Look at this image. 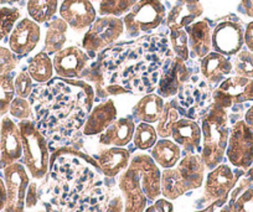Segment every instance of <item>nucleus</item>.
<instances>
[{"instance_id": "nucleus-52", "label": "nucleus", "mask_w": 253, "mask_h": 212, "mask_svg": "<svg viewBox=\"0 0 253 212\" xmlns=\"http://www.w3.org/2000/svg\"><path fill=\"white\" fill-rule=\"evenodd\" d=\"M245 122L251 127V129L253 130V104L247 109V112H246Z\"/></svg>"}, {"instance_id": "nucleus-56", "label": "nucleus", "mask_w": 253, "mask_h": 212, "mask_svg": "<svg viewBox=\"0 0 253 212\" xmlns=\"http://www.w3.org/2000/svg\"><path fill=\"white\" fill-rule=\"evenodd\" d=\"M61 1H62V0H61Z\"/></svg>"}, {"instance_id": "nucleus-26", "label": "nucleus", "mask_w": 253, "mask_h": 212, "mask_svg": "<svg viewBox=\"0 0 253 212\" xmlns=\"http://www.w3.org/2000/svg\"><path fill=\"white\" fill-rule=\"evenodd\" d=\"M190 56L201 60L212 51V30L206 20L195 21L186 28Z\"/></svg>"}, {"instance_id": "nucleus-53", "label": "nucleus", "mask_w": 253, "mask_h": 212, "mask_svg": "<svg viewBox=\"0 0 253 212\" xmlns=\"http://www.w3.org/2000/svg\"><path fill=\"white\" fill-rule=\"evenodd\" d=\"M20 0H0V6H10L19 3Z\"/></svg>"}, {"instance_id": "nucleus-11", "label": "nucleus", "mask_w": 253, "mask_h": 212, "mask_svg": "<svg viewBox=\"0 0 253 212\" xmlns=\"http://www.w3.org/2000/svg\"><path fill=\"white\" fill-rule=\"evenodd\" d=\"M245 174V170L233 169L232 165L221 163L215 169L210 170L204 182V200L211 204L217 200L227 199L237 184L238 179Z\"/></svg>"}, {"instance_id": "nucleus-23", "label": "nucleus", "mask_w": 253, "mask_h": 212, "mask_svg": "<svg viewBox=\"0 0 253 212\" xmlns=\"http://www.w3.org/2000/svg\"><path fill=\"white\" fill-rule=\"evenodd\" d=\"M117 117H118V111L112 99L101 102L91 109L82 128V133L86 136L99 135L114 121H117Z\"/></svg>"}, {"instance_id": "nucleus-33", "label": "nucleus", "mask_w": 253, "mask_h": 212, "mask_svg": "<svg viewBox=\"0 0 253 212\" xmlns=\"http://www.w3.org/2000/svg\"><path fill=\"white\" fill-rule=\"evenodd\" d=\"M60 0H28L26 10L29 16L38 24H45L52 20L57 13Z\"/></svg>"}, {"instance_id": "nucleus-7", "label": "nucleus", "mask_w": 253, "mask_h": 212, "mask_svg": "<svg viewBox=\"0 0 253 212\" xmlns=\"http://www.w3.org/2000/svg\"><path fill=\"white\" fill-rule=\"evenodd\" d=\"M167 16V9L160 0H138L123 16L124 34L128 38H139L159 28Z\"/></svg>"}, {"instance_id": "nucleus-45", "label": "nucleus", "mask_w": 253, "mask_h": 212, "mask_svg": "<svg viewBox=\"0 0 253 212\" xmlns=\"http://www.w3.org/2000/svg\"><path fill=\"white\" fill-rule=\"evenodd\" d=\"M39 204V191H38V182L34 180L29 184L28 191H26L25 199V209L33 210L38 206Z\"/></svg>"}, {"instance_id": "nucleus-24", "label": "nucleus", "mask_w": 253, "mask_h": 212, "mask_svg": "<svg viewBox=\"0 0 253 212\" xmlns=\"http://www.w3.org/2000/svg\"><path fill=\"white\" fill-rule=\"evenodd\" d=\"M171 139L185 153H196L201 147V126L194 119L180 118L172 127Z\"/></svg>"}, {"instance_id": "nucleus-12", "label": "nucleus", "mask_w": 253, "mask_h": 212, "mask_svg": "<svg viewBox=\"0 0 253 212\" xmlns=\"http://www.w3.org/2000/svg\"><path fill=\"white\" fill-rule=\"evenodd\" d=\"M212 102L225 109L253 102V79L237 75L228 76L212 91Z\"/></svg>"}, {"instance_id": "nucleus-22", "label": "nucleus", "mask_w": 253, "mask_h": 212, "mask_svg": "<svg viewBox=\"0 0 253 212\" xmlns=\"http://www.w3.org/2000/svg\"><path fill=\"white\" fill-rule=\"evenodd\" d=\"M201 77L213 89L232 74V62L228 56L211 51L209 55L200 60Z\"/></svg>"}, {"instance_id": "nucleus-21", "label": "nucleus", "mask_w": 253, "mask_h": 212, "mask_svg": "<svg viewBox=\"0 0 253 212\" xmlns=\"http://www.w3.org/2000/svg\"><path fill=\"white\" fill-rule=\"evenodd\" d=\"M93 158L101 168L103 176L113 179L129 167L132 154L126 148L104 147Z\"/></svg>"}, {"instance_id": "nucleus-14", "label": "nucleus", "mask_w": 253, "mask_h": 212, "mask_svg": "<svg viewBox=\"0 0 253 212\" xmlns=\"http://www.w3.org/2000/svg\"><path fill=\"white\" fill-rule=\"evenodd\" d=\"M191 76L193 72L187 66V62L176 57L171 51L163 65L162 74L157 86V93L163 98L171 99L172 97L176 96L180 87L189 81Z\"/></svg>"}, {"instance_id": "nucleus-54", "label": "nucleus", "mask_w": 253, "mask_h": 212, "mask_svg": "<svg viewBox=\"0 0 253 212\" xmlns=\"http://www.w3.org/2000/svg\"><path fill=\"white\" fill-rule=\"evenodd\" d=\"M35 212H53V211L51 209H40V210H38V211H35Z\"/></svg>"}, {"instance_id": "nucleus-16", "label": "nucleus", "mask_w": 253, "mask_h": 212, "mask_svg": "<svg viewBox=\"0 0 253 212\" xmlns=\"http://www.w3.org/2000/svg\"><path fill=\"white\" fill-rule=\"evenodd\" d=\"M23 141L18 123L10 116L0 118V170L21 162Z\"/></svg>"}, {"instance_id": "nucleus-20", "label": "nucleus", "mask_w": 253, "mask_h": 212, "mask_svg": "<svg viewBox=\"0 0 253 212\" xmlns=\"http://www.w3.org/2000/svg\"><path fill=\"white\" fill-rule=\"evenodd\" d=\"M203 14L204 8L199 0H175L165 16V24L169 30H181L195 23Z\"/></svg>"}, {"instance_id": "nucleus-39", "label": "nucleus", "mask_w": 253, "mask_h": 212, "mask_svg": "<svg viewBox=\"0 0 253 212\" xmlns=\"http://www.w3.org/2000/svg\"><path fill=\"white\" fill-rule=\"evenodd\" d=\"M170 48L176 57L187 62L190 58L189 40L184 29L181 30H170Z\"/></svg>"}, {"instance_id": "nucleus-9", "label": "nucleus", "mask_w": 253, "mask_h": 212, "mask_svg": "<svg viewBox=\"0 0 253 212\" xmlns=\"http://www.w3.org/2000/svg\"><path fill=\"white\" fill-rule=\"evenodd\" d=\"M226 158L228 164L245 171L253 165V130L245 119L230 127Z\"/></svg>"}, {"instance_id": "nucleus-31", "label": "nucleus", "mask_w": 253, "mask_h": 212, "mask_svg": "<svg viewBox=\"0 0 253 212\" xmlns=\"http://www.w3.org/2000/svg\"><path fill=\"white\" fill-rule=\"evenodd\" d=\"M28 72L36 84H47L48 81L53 79V74H55L52 58L50 57L48 53L43 52V51L38 52L29 61Z\"/></svg>"}, {"instance_id": "nucleus-46", "label": "nucleus", "mask_w": 253, "mask_h": 212, "mask_svg": "<svg viewBox=\"0 0 253 212\" xmlns=\"http://www.w3.org/2000/svg\"><path fill=\"white\" fill-rule=\"evenodd\" d=\"M227 199L217 200V201H213L211 204H209L208 206L204 207V209L198 210L195 212H228L230 209H228L227 205Z\"/></svg>"}, {"instance_id": "nucleus-3", "label": "nucleus", "mask_w": 253, "mask_h": 212, "mask_svg": "<svg viewBox=\"0 0 253 212\" xmlns=\"http://www.w3.org/2000/svg\"><path fill=\"white\" fill-rule=\"evenodd\" d=\"M99 165L92 155L75 148H60L50 157L51 202L61 212H77L82 205L104 201ZM94 211V209H92ZM96 212V211H94Z\"/></svg>"}, {"instance_id": "nucleus-41", "label": "nucleus", "mask_w": 253, "mask_h": 212, "mask_svg": "<svg viewBox=\"0 0 253 212\" xmlns=\"http://www.w3.org/2000/svg\"><path fill=\"white\" fill-rule=\"evenodd\" d=\"M9 116L16 121H25L33 118V108L28 98L16 96L9 107Z\"/></svg>"}, {"instance_id": "nucleus-37", "label": "nucleus", "mask_w": 253, "mask_h": 212, "mask_svg": "<svg viewBox=\"0 0 253 212\" xmlns=\"http://www.w3.org/2000/svg\"><path fill=\"white\" fill-rule=\"evenodd\" d=\"M15 97L14 76L11 72L0 75V118L9 113V107Z\"/></svg>"}, {"instance_id": "nucleus-49", "label": "nucleus", "mask_w": 253, "mask_h": 212, "mask_svg": "<svg viewBox=\"0 0 253 212\" xmlns=\"http://www.w3.org/2000/svg\"><path fill=\"white\" fill-rule=\"evenodd\" d=\"M245 46L253 52V21L248 23L245 29Z\"/></svg>"}, {"instance_id": "nucleus-50", "label": "nucleus", "mask_w": 253, "mask_h": 212, "mask_svg": "<svg viewBox=\"0 0 253 212\" xmlns=\"http://www.w3.org/2000/svg\"><path fill=\"white\" fill-rule=\"evenodd\" d=\"M6 204V190L3 177L0 176V212L4 211Z\"/></svg>"}, {"instance_id": "nucleus-42", "label": "nucleus", "mask_w": 253, "mask_h": 212, "mask_svg": "<svg viewBox=\"0 0 253 212\" xmlns=\"http://www.w3.org/2000/svg\"><path fill=\"white\" fill-rule=\"evenodd\" d=\"M228 212H253V186L241 192L233 201H228Z\"/></svg>"}, {"instance_id": "nucleus-6", "label": "nucleus", "mask_w": 253, "mask_h": 212, "mask_svg": "<svg viewBox=\"0 0 253 212\" xmlns=\"http://www.w3.org/2000/svg\"><path fill=\"white\" fill-rule=\"evenodd\" d=\"M213 88L201 77L193 75L189 81L185 82L179 88L176 96L170 99L181 118L198 121L208 112L212 103Z\"/></svg>"}, {"instance_id": "nucleus-43", "label": "nucleus", "mask_w": 253, "mask_h": 212, "mask_svg": "<svg viewBox=\"0 0 253 212\" xmlns=\"http://www.w3.org/2000/svg\"><path fill=\"white\" fill-rule=\"evenodd\" d=\"M14 87L16 96L21 98H30L34 92V80L31 79L28 71H20L14 77Z\"/></svg>"}, {"instance_id": "nucleus-48", "label": "nucleus", "mask_w": 253, "mask_h": 212, "mask_svg": "<svg viewBox=\"0 0 253 212\" xmlns=\"http://www.w3.org/2000/svg\"><path fill=\"white\" fill-rule=\"evenodd\" d=\"M154 209L155 212H174V205L171 204V201L167 199H158L154 201Z\"/></svg>"}, {"instance_id": "nucleus-30", "label": "nucleus", "mask_w": 253, "mask_h": 212, "mask_svg": "<svg viewBox=\"0 0 253 212\" xmlns=\"http://www.w3.org/2000/svg\"><path fill=\"white\" fill-rule=\"evenodd\" d=\"M67 31L69 25L62 18H53L48 21L43 39V52L55 55L62 50L67 41Z\"/></svg>"}, {"instance_id": "nucleus-40", "label": "nucleus", "mask_w": 253, "mask_h": 212, "mask_svg": "<svg viewBox=\"0 0 253 212\" xmlns=\"http://www.w3.org/2000/svg\"><path fill=\"white\" fill-rule=\"evenodd\" d=\"M20 19V10L13 6H1L0 8V41L10 34L11 29Z\"/></svg>"}, {"instance_id": "nucleus-5", "label": "nucleus", "mask_w": 253, "mask_h": 212, "mask_svg": "<svg viewBox=\"0 0 253 212\" xmlns=\"http://www.w3.org/2000/svg\"><path fill=\"white\" fill-rule=\"evenodd\" d=\"M23 141V159L29 175L35 181L45 179L50 170V147L33 119L18 122Z\"/></svg>"}, {"instance_id": "nucleus-47", "label": "nucleus", "mask_w": 253, "mask_h": 212, "mask_svg": "<svg viewBox=\"0 0 253 212\" xmlns=\"http://www.w3.org/2000/svg\"><path fill=\"white\" fill-rule=\"evenodd\" d=\"M104 212H124V202L122 195H116L107 204Z\"/></svg>"}, {"instance_id": "nucleus-8", "label": "nucleus", "mask_w": 253, "mask_h": 212, "mask_svg": "<svg viewBox=\"0 0 253 212\" xmlns=\"http://www.w3.org/2000/svg\"><path fill=\"white\" fill-rule=\"evenodd\" d=\"M123 34V19L116 16H101L87 29L82 39V48L92 57L111 47Z\"/></svg>"}, {"instance_id": "nucleus-13", "label": "nucleus", "mask_w": 253, "mask_h": 212, "mask_svg": "<svg viewBox=\"0 0 253 212\" xmlns=\"http://www.w3.org/2000/svg\"><path fill=\"white\" fill-rule=\"evenodd\" d=\"M55 74L69 80H82L92 63V57L79 46H67L52 57Z\"/></svg>"}, {"instance_id": "nucleus-10", "label": "nucleus", "mask_w": 253, "mask_h": 212, "mask_svg": "<svg viewBox=\"0 0 253 212\" xmlns=\"http://www.w3.org/2000/svg\"><path fill=\"white\" fill-rule=\"evenodd\" d=\"M3 180L6 190L4 212H25V199L31 176L21 162L14 163L3 169Z\"/></svg>"}, {"instance_id": "nucleus-27", "label": "nucleus", "mask_w": 253, "mask_h": 212, "mask_svg": "<svg viewBox=\"0 0 253 212\" xmlns=\"http://www.w3.org/2000/svg\"><path fill=\"white\" fill-rule=\"evenodd\" d=\"M135 130V122L132 118H119L106 130L99 134L98 143L103 147L124 148L132 143Z\"/></svg>"}, {"instance_id": "nucleus-4", "label": "nucleus", "mask_w": 253, "mask_h": 212, "mask_svg": "<svg viewBox=\"0 0 253 212\" xmlns=\"http://www.w3.org/2000/svg\"><path fill=\"white\" fill-rule=\"evenodd\" d=\"M227 109L212 102L201 121V152L200 155L205 163L206 169H215L223 163L226 157L230 126H228Z\"/></svg>"}, {"instance_id": "nucleus-32", "label": "nucleus", "mask_w": 253, "mask_h": 212, "mask_svg": "<svg viewBox=\"0 0 253 212\" xmlns=\"http://www.w3.org/2000/svg\"><path fill=\"white\" fill-rule=\"evenodd\" d=\"M160 186H162V196L169 201L180 199L187 192L186 185L175 167L170 169H163Z\"/></svg>"}, {"instance_id": "nucleus-17", "label": "nucleus", "mask_w": 253, "mask_h": 212, "mask_svg": "<svg viewBox=\"0 0 253 212\" xmlns=\"http://www.w3.org/2000/svg\"><path fill=\"white\" fill-rule=\"evenodd\" d=\"M41 39L40 24L30 18L16 21L8 39V46L18 57H25L33 52Z\"/></svg>"}, {"instance_id": "nucleus-18", "label": "nucleus", "mask_w": 253, "mask_h": 212, "mask_svg": "<svg viewBox=\"0 0 253 212\" xmlns=\"http://www.w3.org/2000/svg\"><path fill=\"white\" fill-rule=\"evenodd\" d=\"M245 46V29L236 21H222L212 30V50L225 56H235Z\"/></svg>"}, {"instance_id": "nucleus-36", "label": "nucleus", "mask_w": 253, "mask_h": 212, "mask_svg": "<svg viewBox=\"0 0 253 212\" xmlns=\"http://www.w3.org/2000/svg\"><path fill=\"white\" fill-rule=\"evenodd\" d=\"M138 0H101L98 5V14L101 16H116L122 18L126 15Z\"/></svg>"}, {"instance_id": "nucleus-38", "label": "nucleus", "mask_w": 253, "mask_h": 212, "mask_svg": "<svg viewBox=\"0 0 253 212\" xmlns=\"http://www.w3.org/2000/svg\"><path fill=\"white\" fill-rule=\"evenodd\" d=\"M232 74L237 76L253 79V52L250 50H241L232 58Z\"/></svg>"}, {"instance_id": "nucleus-29", "label": "nucleus", "mask_w": 253, "mask_h": 212, "mask_svg": "<svg viewBox=\"0 0 253 212\" xmlns=\"http://www.w3.org/2000/svg\"><path fill=\"white\" fill-rule=\"evenodd\" d=\"M181 148L170 138L158 139L154 147L150 149V157L162 169L176 167L181 159Z\"/></svg>"}, {"instance_id": "nucleus-28", "label": "nucleus", "mask_w": 253, "mask_h": 212, "mask_svg": "<svg viewBox=\"0 0 253 212\" xmlns=\"http://www.w3.org/2000/svg\"><path fill=\"white\" fill-rule=\"evenodd\" d=\"M165 101L158 93H148L133 107V118L143 123L154 124L159 121L164 109Z\"/></svg>"}, {"instance_id": "nucleus-44", "label": "nucleus", "mask_w": 253, "mask_h": 212, "mask_svg": "<svg viewBox=\"0 0 253 212\" xmlns=\"http://www.w3.org/2000/svg\"><path fill=\"white\" fill-rule=\"evenodd\" d=\"M19 57L5 46H0V75L10 74L18 67Z\"/></svg>"}, {"instance_id": "nucleus-1", "label": "nucleus", "mask_w": 253, "mask_h": 212, "mask_svg": "<svg viewBox=\"0 0 253 212\" xmlns=\"http://www.w3.org/2000/svg\"><path fill=\"white\" fill-rule=\"evenodd\" d=\"M96 98L92 85L84 80L56 77L34 88L29 101L33 121L46 138L66 140L84 128Z\"/></svg>"}, {"instance_id": "nucleus-34", "label": "nucleus", "mask_w": 253, "mask_h": 212, "mask_svg": "<svg viewBox=\"0 0 253 212\" xmlns=\"http://www.w3.org/2000/svg\"><path fill=\"white\" fill-rule=\"evenodd\" d=\"M159 139L157 133V129L149 123H143L140 122L138 126H135L134 135H133V144L138 150H150L157 140Z\"/></svg>"}, {"instance_id": "nucleus-25", "label": "nucleus", "mask_w": 253, "mask_h": 212, "mask_svg": "<svg viewBox=\"0 0 253 212\" xmlns=\"http://www.w3.org/2000/svg\"><path fill=\"white\" fill-rule=\"evenodd\" d=\"M186 185L187 192L200 189L205 182L206 167L198 153H186L175 167Z\"/></svg>"}, {"instance_id": "nucleus-55", "label": "nucleus", "mask_w": 253, "mask_h": 212, "mask_svg": "<svg viewBox=\"0 0 253 212\" xmlns=\"http://www.w3.org/2000/svg\"><path fill=\"white\" fill-rule=\"evenodd\" d=\"M89 1H101V0H89Z\"/></svg>"}, {"instance_id": "nucleus-19", "label": "nucleus", "mask_w": 253, "mask_h": 212, "mask_svg": "<svg viewBox=\"0 0 253 212\" xmlns=\"http://www.w3.org/2000/svg\"><path fill=\"white\" fill-rule=\"evenodd\" d=\"M58 13L75 31L87 30L97 19V11L89 0H62Z\"/></svg>"}, {"instance_id": "nucleus-51", "label": "nucleus", "mask_w": 253, "mask_h": 212, "mask_svg": "<svg viewBox=\"0 0 253 212\" xmlns=\"http://www.w3.org/2000/svg\"><path fill=\"white\" fill-rule=\"evenodd\" d=\"M241 6L243 9V13L248 16V18L253 19V0H242L241 1Z\"/></svg>"}, {"instance_id": "nucleus-15", "label": "nucleus", "mask_w": 253, "mask_h": 212, "mask_svg": "<svg viewBox=\"0 0 253 212\" xmlns=\"http://www.w3.org/2000/svg\"><path fill=\"white\" fill-rule=\"evenodd\" d=\"M137 175L143 192L148 201H153L162 196V171L150 154L137 153L130 158L129 167Z\"/></svg>"}, {"instance_id": "nucleus-35", "label": "nucleus", "mask_w": 253, "mask_h": 212, "mask_svg": "<svg viewBox=\"0 0 253 212\" xmlns=\"http://www.w3.org/2000/svg\"><path fill=\"white\" fill-rule=\"evenodd\" d=\"M181 118L171 102H165L164 109L160 116L159 121L157 122V133L159 138H171L172 127L179 119Z\"/></svg>"}, {"instance_id": "nucleus-57", "label": "nucleus", "mask_w": 253, "mask_h": 212, "mask_svg": "<svg viewBox=\"0 0 253 212\" xmlns=\"http://www.w3.org/2000/svg\"><path fill=\"white\" fill-rule=\"evenodd\" d=\"M0 8H1V6H0Z\"/></svg>"}, {"instance_id": "nucleus-2", "label": "nucleus", "mask_w": 253, "mask_h": 212, "mask_svg": "<svg viewBox=\"0 0 253 212\" xmlns=\"http://www.w3.org/2000/svg\"><path fill=\"white\" fill-rule=\"evenodd\" d=\"M170 52L167 39L152 35L106 48L97 60L103 68L106 86L116 85L123 87L126 93L148 94L157 89L163 65Z\"/></svg>"}]
</instances>
